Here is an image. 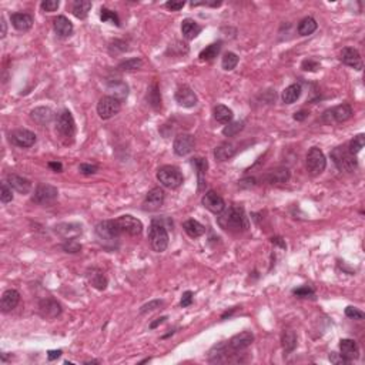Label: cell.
I'll use <instances>...</instances> for the list:
<instances>
[{
    "label": "cell",
    "mask_w": 365,
    "mask_h": 365,
    "mask_svg": "<svg viewBox=\"0 0 365 365\" xmlns=\"http://www.w3.org/2000/svg\"><path fill=\"white\" fill-rule=\"evenodd\" d=\"M217 223L221 228L230 231H246L249 228V219L243 207L231 205L220 213Z\"/></svg>",
    "instance_id": "6da1fadb"
},
{
    "label": "cell",
    "mask_w": 365,
    "mask_h": 365,
    "mask_svg": "<svg viewBox=\"0 0 365 365\" xmlns=\"http://www.w3.org/2000/svg\"><path fill=\"white\" fill-rule=\"evenodd\" d=\"M150 246L156 253H163L168 247V233L159 220H153L148 230Z\"/></svg>",
    "instance_id": "7a4b0ae2"
},
{
    "label": "cell",
    "mask_w": 365,
    "mask_h": 365,
    "mask_svg": "<svg viewBox=\"0 0 365 365\" xmlns=\"http://www.w3.org/2000/svg\"><path fill=\"white\" fill-rule=\"evenodd\" d=\"M157 180L164 187L174 190L183 184L184 177H183V173L174 166H163L157 171Z\"/></svg>",
    "instance_id": "3957f363"
},
{
    "label": "cell",
    "mask_w": 365,
    "mask_h": 365,
    "mask_svg": "<svg viewBox=\"0 0 365 365\" xmlns=\"http://www.w3.org/2000/svg\"><path fill=\"white\" fill-rule=\"evenodd\" d=\"M331 159H333L334 164L337 166V168L341 170V171H348V173H351L358 166L355 156L351 154L347 146H341L334 148L331 151Z\"/></svg>",
    "instance_id": "277c9868"
},
{
    "label": "cell",
    "mask_w": 365,
    "mask_h": 365,
    "mask_svg": "<svg viewBox=\"0 0 365 365\" xmlns=\"http://www.w3.org/2000/svg\"><path fill=\"white\" fill-rule=\"evenodd\" d=\"M96 234H97V237L102 240L103 243H106V244H114L117 240L120 238V235H121L114 220L100 221L96 225Z\"/></svg>",
    "instance_id": "5b68a950"
},
{
    "label": "cell",
    "mask_w": 365,
    "mask_h": 365,
    "mask_svg": "<svg viewBox=\"0 0 365 365\" xmlns=\"http://www.w3.org/2000/svg\"><path fill=\"white\" fill-rule=\"evenodd\" d=\"M121 110V102L113 96H104L97 103V114L103 120H109L118 114Z\"/></svg>",
    "instance_id": "8992f818"
},
{
    "label": "cell",
    "mask_w": 365,
    "mask_h": 365,
    "mask_svg": "<svg viewBox=\"0 0 365 365\" xmlns=\"http://www.w3.org/2000/svg\"><path fill=\"white\" fill-rule=\"evenodd\" d=\"M56 130L61 139L73 140L74 134H76V123L69 110H64L58 114L57 121H56Z\"/></svg>",
    "instance_id": "52a82bcc"
},
{
    "label": "cell",
    "mask_w": 365,
    "mask_h": 365,
    "mask_svg": "<svg viewBox=\"0 0 365 365\" xmlns=\"http://www.w3.org/2000/svg\"><path fill=\"white\" fill-rule=\"evenodd\" d=\"M327 167V160L325 156L318 147L309 148L307 154V170L311 175L321 174Z\"/></svg>",
    "instance_id": "ba28073f"
},
{
    "label": "cell",
    "mask_w": 365,
    "mask_h": 365,
    "mask_svg": "<svg viewBox=\"0 0 365 365\" xmlns=\"http://www.w3.org/2000/svg\"><path fill=\"white\" fill-rule=\"evenodd\" d=\"M58 197V190L50 184H39L34 190L33 201L40 205L53 204Z\"/></svg>",
    "instance_id": "9c48e42d"
},
{
    "label": "cell",
    "mask_w": 365,
    "mask_h": 365,
    "mask_svg": "<svg viewBox=\"0 0 365 365\" xmlns=\"http://www.w3.org/2000/svg\"><path fill=\"white\" fill-rule=\"evenodd\" d=\"M121 234H129V235H140L143 231V224L140 220H137L133 216H121L114 220Z\"/></svg>",
    "instance_id": "30bf717a"
},
{
    "label": "cell",
    "mask_w": 365,
    "mask_h": 365,
    "mask_svg": "<svg viewBox=\"0 0 365 365\" xmlns=\"http://www.w3.org/2000/svg\"><path fill=\"white\" fill-rule=\"evenodd\" d=\"M352 116V109L350 104H339L331 110H327L322 116V120L328 124L331 123H344Z\"/></svg>",
    "instance_id": "8fae6325"
},
{
    "label": "cell",
    "mask_w": 365,
    "mask_h": 365,
    "mask_svg": "<svg viewBox=\"0 0 365 365\" xmlns=\"http://www.w3.org/2000/svg\"><path fill=\"white\" fill-rule=\"evenodd\" d=\"M9 140L12 144L22 148H29V147L34 146L36 143V134L26 129H17L15 132L10 133Z\"/></svg>",
    "instance_id": "7c38bea8"
},
{
    "label": "cell",
    "mask_w": 365,
    "mask_h": 365,
    "mask_svg": "<svg viewBox=\"0 0 365 365\" xmlns=\"http://www.w3.org/2000/svg\"><path fill=\"white\" fill-rule=\"evenodd\" d=\"M174 153L177 156H187L190 154L194 148V136H191L189 133H181L174 139Z\"/></svg>",
    "instance_id": "4fadbf2b"
},
{
    "label": "cell",
    "mask_w": 365,
    "mask_h": 365,
    "mask_svg": "<svg viewBox=\"0 0 365 365\" xmlns=\"http://www.w3.org/2000/svg\"><path fill=\"white\" fill-rule=\"evenodd\" d=\"M164 191L161 190L160 187H154L147 193L146 198L143 201V210L144 211H156L159 210L163 203H164Z\"/></svg>",
    "instance_id": "5bb4252c"
},
{
    "label": "cell",
    "mask_w": 365,
    "mask_h": 365,
    "mask_svg": "<svg viewBox=\"0 0 365 365\" xmlns=\"http://www.w3.org/2000/svg\"><path fill=\"white\" fill-rule=\"evenodd\" d=\"M339 60H341L344 64L350 66V67L355 69V70H363V67H364V63H363L361 55L358 53V50H355V49H352V47H344V49L341 50Z\"/></svg>",
    "instance_id": "9a60e30c"
},
{
    "label": "cell",
    "mask_w": 365,
    "mask_h": 365,
    "mask_svg": "<svg viewBox=\"0 0 365 365\" xmlns=\"http://www.w3.org/2000/svg\"><path fill=\"white\" fill-rule=\"evenodd\" d=\"M174 97L175 102L178 103L181 107H186V109H191L198 103L197 94L189 86H181V87L177 88Z\"/></svg>",
    "instance_id": "2e32d148"
},
{
    "label": "cell",
    "mask_w": 365,
    "mask_h": 365,
    "mask_svg": "<svg viewBox=\"0 0 365 365\" xmlns=\"http://www.w3.org/2000/svg\"><path fill=\"white\" fill-rule=\"evenodd\" d=\"M253 341H254V336L250 331H243V333L234 336L227 342V347L230 348V351H233V352H240V351L249 348L250 345L253 344Z\"/></svg>",
    "instance_id": "e0dca14e"
},
{
    "label": "cell",
    "mask_w": 365,
    "mask_h": 365,
    "mask_svg": "<svg viewBox=\"0 0 365 365\" xmlns=\"http://www.w3.org/2000/svg\"><path fill=\"white\" fill-rule=\"evenodd\" d=\"M201 203H203V205H204L208 211H211V213H214V214H220V213L225 208L224 200L220 197L216 191H207L204 196H203Z\"/></svg>",
    "instance_id": "ac0fdd59"
},
{
    "label": "cell",
    "mask_w": 365,
    "mask_h": 365,
    "mask_svg": "<svg viewBox=\"0 0 365 365\" xmlns=\"http://www.w3.org/2000/svg\"><path fill=\"white\" fill-rule=\"evenodd\" d=\"M86 278H87L88 284H91V287H94L96 290H106L107 288V284H109V281H107V277L104 276V273H103L100 268H97V267H91V268H88L87 271H86Z\"/></svg>",
    "instance_id": "d6986e66"
},
{
    "label": "cell",
    "mask_w": 365,
    "mask_h": 365,
    "mask_svg": "<svg viewBox=\"0 0 365 365\" xmlns=\"http://www.w3.org/2000/svg\"><path fill=\"white\" fill-rule=\"evenodd\" d=\"M6 183L10 189H13L20 194H28L31 190V181L17 174H9L6 177Z\"/></svg>",
    "instance_id": "ffe728a7"
},
{
    "label": "cell",
    "mask_w": 365,
    "mask_h": 365,
    "mask_svg": "<svg viewBox=\"0 0 365 365\" xmlns=\"http://www.w3.org/2000/svg\"><path fill=\"white\" fill-rule=\"evenodd\" d=\"M20 301V294L16 290H6L1 295V300H0V309L1 312H9L12 309H15L17 307Z\"/></svg>",
    "instance_id": "44dd1931"
},
{
    "label": "cell",
    "mask_w": 365,
    "mask_h": 365,
    "mask_svg": "<svg viewBox=\"0 0 365 365\" xmlns=\"http://www.w3.org/2000/svg\"><path fill=\"white\" fill-rule=\"evenodd\" d=\"M39 308H40V314L43 315L44 318H49V320L56 318L57 315H60V312H61L60 304H58L56 300H53V298L42 300Z\"/></svg>",
    "instance_id": "7402d4cb"
},
{
    "label": "cell",
    "mask_w": 365,
    "mask_h": 365,
    "mask_svg": "<svg viewBox=\"0 0 365 365\" xmlns=\"http://www.w3.org/2000/svg\"><path fill=\"white\" fill-rule=\"evenodd\" d=\"M53 28H55V31H56V34H57L58 37L66 39V37H70L73 34V25L64 16H57L53 20Z\"/></svg>",
    "instance_id": "603a6c76"
},
{
    "label": "cell",
    "mask_w": 365,
    "mask_h": 365,
    "mask_svg": "<svg viewBox=\"0 0 365 365\" xmlns=\"http://www.w3.org/2000/svg\"><path fill=\"white\" fill-rule=\"evenodd\" d=\"M339 351H341V355L350 363L352 360L358 358V345L354 339H350V338L341 339L339 341Z\"/></svg>",
    "instance_id": "cb8c5ba5"
},
{
    "label": "cell",
    "mask_w": 365,
    "mask_h": 365,
    "mask_svg": "<svg viewBox=\"0 0 365 365\" xmlns=\"http://www.w3.org/2000/svg\"><path fill=\"white\" fill-rule=\"evenodd\" d=\"M10 22L19 31H28L33 26V17L28 13H13L10 16Z\"/></svg>",
    "instance_id": "d4e9b609"
},
{
    "label": "cell",
    "mask_w": 365,
    "mask_h": 365,
    "mask_svg": "<svg viewBox=\"0 0 365 365\" xmlns=\"http://www.w3.org/2000/svg\"><path fill=\"white\" fill-rule=\"evenodd\" d=\"M181 33H183L184 39L193 40L194 37H197L201 33V26L193 19H184L181 23Z\"/></svg>",
    "instance_id": "484cf974"
},
{
    "label": "cell",
    "mask_w": 365,
    "mask_h": 365,
    "mask_svg": "<svg viewBox=\"0 0 365 365\" xmlns=\"http://www.w3.org/2000/svg\"><path fill=\"white\" fill-rule=\"evenodd\" d=\"M30 117L39 126H46L53 120V112L49 107H36L34 110H31Z\"/></svg>",
    "instance_id": "4316f807"
},
{
    "label": "cell",
    "mask_w": 365,
    "mask_h": 365,
    "mask_svg": "<svg viewBox=\"0 0 365 365\" xmlns=\"http://www.w3.org/2000/svg\"><path fill=\"white\" fill-rule=\"evenodd\" d=\"M55 231L61 235L64 240L77 238V235L82 233V227L77 224H58L55 227Z\"/></svg>",
    "instance_id": "83f0119b"
},
{
    "label": "cell",
    "mask_w": 365,
    "mask_h": 365,
    "mask_svg": "<svg viewBox=\"0 0 365 365\" xmlns=\"http://www.w3.org/2000/svg\"><path fill=\"white\" fill-rule=\"evenodd\" d=\"M183 228H184L186 234L189 237H191V238H198V237H201L205 233V227L201 223H198L197 220H187V221H184Z\"/></svg>",
    "instance_id": "f1b7e54d"
},
{
    "label": "cell",
    "mask_w": 365,
    "mask_h": 365,
    "mask_svg": "<svg viewBox=\"0 0 365 365\" xmlns=\"http://www.w3.org/2000/svg\"><path fill=\"white\" fill-rule=\"evenodd\" d=\"M235 151H237V148H235L233 143H228V141L227 143H221L214 150V157H216V160L225 161L228 160V159H231L234 154H235Z\"/></svg>",
    "instance_id": "f546056e"
},
{
    "label": "cell",
    "mask_w": 365,
    "mask_h": 365,
    "mask_svg": "<svg viewBox=\"0 0 365 365\" xmlns=\"http://www.w3.org/2000/svg\"><path fill=\"white\" fill-rule=\"evenodd\" d=\"M268 183L271 184H278V183H287L290 180V171L288 168L284 167H278L276 170H271L268 175H267Z\"/></svg>",
    "instance_id": "4dcf8cb0"
},
{
    "label": "cell",
    "mask_w": 365,
    "mask_h": 365,
    "mask_svg": "<svg viewBox=\"0 0 365 365\" xmlns=\"http://www.w3.org/2000/svg\"><path fill=\"white\" fill-rule=\"evenodd\" d=\"M233 110L231 109H228L227 106H224V104H219V106H216L214 107V118L221 123V124H228V123H231V120H233Z\"/></svg>",
    "instance_id": "1f68e13d"
},
{
    "label": "cell",
    "mask_w": 365,
    "mask_h": 365,
    "mask_svg": "<svg viewBox=\"0 0 365 365\" xmlns=\"http://www.w3.org/2000/svg\"><path fill=\"white\" fill-rule=\"evenodd\" d=\"M191 164H193V166L196 167V170H197V175H198V191H201L205 184L204 174L205 171H207L208 163H207L205 159L197 157V159H193V160H191Z\"/></svg>",
    "instance_id": "d6a6232c"
},
{
    "label": "cell",
    "mask_w": 365,
    "mask_h": 365,
    "mask_svg": "<svg viewBox=\"0 0 365 365\" xmlns=\"http://www.w3.org/2000/svg\"><path fill=\"white\" fill-rule=\"evenodd\" d=\"M301 91H303V90H301V86H300V84H291V86L285 87V90L282 91V102L285 103V104H292V103H295L300 99Z\"/></svg>",
    "instance_id": "836d02e7"
},
{
    "label": "cell",
    "mask_w": 365,
    "mask_h": 365,
    "mask_svg": "<svg viewBox=\"0 0 365 365\" xmlns=\"http://www.w3.org/2000/svg\"><path fill=\"white\" fill-rule=\"evenodd\" d=\"M317 26L318 25H317L315 19H312V17H304L298 23V33L301 36H309V34H312L317 30Z\"/></svg>",
    "instance_id": "e575fe53"
},
{
    "label": "cell",
    "mask_w": 365,
    "mask_h": 365,
    "mask_svg": "<svg viewBox=\"0 0 365 365\" xmlns=\"http://www.w3.org/2000/svg\"><path fill=\"white\" fill-rule=\"evenodd\" d=\"M91 9V1L88 0H77L74 1L73 4V15L77 17V19H86Z\"/></svg>",
    "instance_id": "d590c367"
},
{
    "label": "cell",
    "mask_w": 365,
    "mask_h": 365,
    "mask_svg": "<svg viewBox=\"0 0 365 365\" xmlns=\"http://www.w3.org/2000/svg\"><path fill=\"white\" fill-rule=\"evenodd\" d=\"M281 341H282V348H284V351L287 354L292 352V351L295 350V347H297V336H295V333L292 330H285L282 333Z\"/></svg>",
    "instance_id": "8d00e7d4"
},
{
    "label": "cell",
    "mask_w": 365,
    "mask_h": 365,
    "mask_svg": "<svg viewBox=\"0 0 365 365\" xmlns=\"http://www.w3.org/2000/svg\"><path fill=\"white\" fill-rule=\"evenodd\" d=\"M220 50H221V43L220 42L211 43L210 46H207L205 49L201 50V53H200L198 57H200V60H203V61H210V60H213L214 57H217Z\"/></svg>",
    "instance_id": "74e56055"
},
{
    "label": "cell",
    "mask_w": 365,
    "mask_h": 365,
    "mask_svg": "<svg viewBox=\"0 0 365 365\" xmlns=\"http://www.w3.org/2000/svg\"><path fill=\"white\" fill-rule=\"evenodd\" d=\"M109 90L113 91V94H114L113 97L118 99L120 102L124 100V99H127V96H129V87H127V84H124L123 82L110 83V84H109Z\"/></svg>",
    "instance_id": "f35d334b"
},
{
    "label": "cell",
    "mask_w": 365,
    "mask_h": 365,
    "mask_svg": "<svg viewBox=\"0 0 365 365\" xmlns=\"http://www.w3.org/2000/svg\"><path fill=\"white\" fill-rule=\"evenodd\" d=\"M365 144V136L364 134H358V136H355L352 140L350 141V144L347 146L348 148V151H350L352 156H357L363 148H364Z\"/></svg>",
    "instance_id": "ab89813d"
},
{
    "label": "cell",
    "mask_w": 365,
    "mask_h": 365,
    "mask_svg": "<svg viewBox=\"0 0 365 365\" xmlns=\"http://www.w3.org/2000/svg\"><path fill=\"white\" fill-rule=\"evenodd\" d=\"M238 64V56L233 53V52H227L224 56H223V60H221V66H223V69L224 70H227V72H230V70H233L235 69V66Z\"/></svg>",
    "instance_id": "60d3db41"
},
{
    "label": "cell",
    "mask_w": 365,
    "mask_h": 365,
    "mask_svg": "<svg viewBox=\"0 0 365 365\" xmlns=\"http://www.w3.org/2000/svg\"><path fill=\"white\" fill-rule=\"evenodd\" d=\"M147 100L150 103V106L153 107V109H160L161 107V96H160V91H159V87H157V84L154 83L151 88H150V91H148V96H147Z\"/></svg>",
    "instance_id": "b9f144b4"
},
{
    "label": "cell",
    "mask_w": 365,
    "mask_h": 365,
    "mask_svg": "<svg viewBox=\"0 0 365 365\" xmlns=\"http://www.w3.org/2000/svg\"><path fill=\"white\" fill-rule=\"evenodd\" d=\"M244 129V121H234V123H228L224 129H223V134L225 137H234L238 133Z\"/></svg>",
    "instance_id": "7bdbcfd3"
},
{
    "label": "cell",
    "mask_w": 365,
    "mask_h": 365,
    "mask_svg": "<svg viewBox=\"0 0 365 365\" xmlns=\"http://www.w3.org/2000/svg\"><path fill=\"white\" fill-rule=\"evenodd\" d=\"M143 66V60L141 58L133 57L129 60H124L118 64V69L120 70H137Z\"/></svg>",
    "instance_id": "ee69618b"
},
{
    "label": "cell",
    "mask_w": 365,
    "mask_h": 365,
    "mask_svg": "<svg viewBox=\"0 0 365 365\" xmlns=\"http://www.w3.org/2000/svg\"><path fill=\"white\" fill-rule=\"evenodd\" d=\"M100 12H102V13H100V19H102L103 22H106V23H112V25H116V26H120V19H118V16H117L114 12H112V10L106 9V7H103Z\"/></svg>",
    "instance_id": "f6af8a7d"
},
{
    "label": "cell",
    "mask_w": 365,
    "mask_h": 365,
    "mask_svg": "<svg viewBox=\"0 0 365 365\" xmlns=\"http://www.w3.org/2000/svg\"><path fill=\"white\" fill-rule=\"evenodd\" d=\"M0 200L3 204H7L13 200V194H12V189H9V184L3 183L1 189H0Z\"/></svg>",
    "instance_id": "bcb514c9"
},
{
    "label": "cell",
    "mask_w": 365,
    "mask_h": 365,
    "mask_svg": "<svg viewBox=\"0 0 365 365\" xmlns=\"http://www.w3.org/2000/svg\"><path fill=\"white\" fill-rule=\"evenodd\" d=\"M63 250H64L66 253L74 254V253L82 251V244H79L76 238H70V240H66V243L63 244Z\"/></svg>",
    "instance_id": "7dc6e473"
},
{
    "label": "cell",
    "mask_w": 365,
    "mask_h": 365,
    "mask_svg": "<svg viewBox=\"0 0 365 365\" xmlns=\"http://www.w3.org/2000/svg\"><path fill=\"white\" fill-rule=\"evenodd\" d=\"M79 170H80V173H83L84 175H90V174L97 173L99 166H96V164H90V163H82V164L79 166Z\"/></svg>",
    "instance_id": "c3c4849f"
},
{
    "label": "cell",
    "mask_w": 365,
    "mask_h": 365,
    "mask_svg": "<svg viewBox=\"0 0 365 365\" xmlns=\"http://www.w3.org/2000/svg\"><path fill=\"white\" fill-rule=\"evenodd\" d=\"M345 315L348 318H352V320H363L364 318V312L360 311L358 308L355 307H347L345 308Z\"/></svg>",
    "instance_id": "681fc988"
},
{
    "label": "cell",
    "mask_w": 365,
    "mask_h": 365,
    "mask_svg": "<svg viewBox=\"0 0 365 365\" xmlns=\"http://www.w3.org/2000/svg\"><path fill=\"white\" fill-rule=\"evenodd\" d=\"M161 306H163V301L161 300H153V301L147 303V304H144L143 307L140 308V312L141 314H146V312H150V311H154V309L160 308Z\"/></svg>",
    "instance_id": "f907efd6"
},
{
    "label": "cell",
    "mask_w": 365,
    "mask_h": 365,
    "mask_svg": "<svg viewBox=\"0 0 365 365\" xmlns=\"http://www.w3.org/2000/svg\"><path fill=\"white\" fill-rule=\"evenodd\" d=\"M294 295L300 297V298H307V297H312L314 295V290L308 285H304V287H300V288H295L294 290Z\"/></svg>",
    "instance_id": "816d5d0a"
},
{
    "label": "cell",
    "mask_w": 365,
    "mask_h": 365,
    "mask_svg": "<svg viewBox=\"0 0 365 365\" xmlns=\"http://www.w3.org/2000/svg\"><path fill=\"white\" fill-rule=\"evenodd\" d=\"M60 6V1L58 0H46L42 3V9L44 12H56Z\"/></svg>",
    "instance_id": "f5cc1de1"
},
{
    "label": "cell",
    "mask_w": 365,
    "mask_h": 365,
    "mask_svg": "<svg viewBox=\"0 0 365 365\" xmlns=\"http://www.w3.org/2000/svg\"><path fill=\"white\" fill-rule=\"evenodd\" d=\"M303 70H309V72H315L317 69H320V64L317 63V61H314V60H304L303 61Z\"/></svg>",
    "instance_id": "db71d44e"
},
{
    "label": "cell",
    "mask_w": 365,
    "mask_h": 365,
    "mask_svg": "<svg viewBox=\"0 0 365 365\" xmlns=\"http://www.w3.org/2000/svg\"><path fill=\"white\" fill-rule=\"evenodd\" d=\"M328 358H330V361L334 363V364H350V361H347L341 354H337V352H331Z\"/></svg>",
    "instance_id": "11a10c76"
},
{
    "label": "cell",
    "mask_w": 365,
    "mask_h": 365,
    "mask_svg": "<svg viewBox=\"0 0 365 365\" xmlns=\"http://www.w3.org/2000/svg\"><path fill=\"white\" fill-rule=\"evenodd\" d=\"M191 303H193V292L191 291H186L183 294V297H181V303H180V306L184 308V307H189L191 306Z\"/></svg>",
    "instance_id": "9f6ffc18"
},
{
    "label": "cell",
    "mask_w": 365,
    "mask_h": 365,
    "mask_svg": "<svg viewBox=\"0 0 365 365\" xmlns=\"http://www.w3.org/2000/svg\"><path fill=\"white\" fill-rule=\"evenodd\" d=\"M184 1H167L166 3V7L167 9H170V10H174V12H177V10H181L183 7H184Z\"/></svg>",
    "instance_id": "6f0895ef"
},
{
    "label": "cell",
    "mask_w": 365,
    "mask_h": 365,
    "mask_svg": "<svg viewBox=\"0 0 365 365\" xmlns=\"http://www.w3.org/2000/svg\"><path fill=\"white\" fill-rule=\"evenodd\" d=\"M60 355H61V350H53V351H49V352H47V358H49V361L57 360Z\"/></svg>",
    "instance_id": "680465c9"
},
{
    "label": "cell",
    "mask_w": 365,
    "mask_h": 365,
    "mask_svg": "<svg viewBox=\"0 0 365 365\" xmlns=\"http://www.w3.org/2000/svg\"><path fill=\"white\" fill-rule=\"evenodd\" d=\"M307 117H308L307 112H306V110H301V112H298V113L294 114V120H297V121H304Z\"/></svg>",
    "instance_id": "91938a15"
},
{
    "label": "cell",
    "mask_w": 365,
    "mask_h": 365,
    "mask_svg": "<svg viewBox=\"0 0 365 365\" xmlns=\"http://www.w3.org/2000/svg\"><path fill=\"white\" fill-rule=\"evenodd\" d=\"M49 167H50V168H53L56 173H60V171L63 170L61 163H56V161H50V163H49Z\"/></svg>",
    "instance_id": "94428289"
},
{
    "label": "cell",
    "mask_w": 365,
    "mask_h": 365,
    "mask_svg": "<svg viewBox=\"0 0 365 365\" xmlns=\"http://www.w3.org/2000/svg\"><path fill=\"white\" fill-rule=\"evenodd\" d=\"M0 25H1V33H0V37L3 39L6 36V22H4V17L1 16L0 17Z\"/></svg>",
    "instance_id": "6125c7cd"
},
{
    "label": "cell",
    "mask_w": 365,
    "mask_h": 365,
    "mask_svg": "<svg viewBox=\"0 0 365 365\" xmlns=\"http://www.w3.org/2000/svg\"><path fill=\"white\" fill-rule=\"evenodd\" d=\"M166 320H167V317H161V318H157L156 321L151 322V325H150V328H156L157 325H160V324H163V322L166 321Z\"/></svg>",
    "instance_id": "be15d7a7"
},
{
    "label": "cell",
    "mask_w": 365,
    "mask_h": 365,
    "mask_svg": "<svg viewBox=\"0 0 365 365\" xmlns=\"http://www.w3.org/2000/svg\"><path fill=\"white\" fill-rule=\"evenodd\" d=\"M274 243H276V244H278V246H281L282 249H285V244H284V243L281 241V238H273V244H274Z\"/></svg>",
    "instance_id": "e7e4bbea"
},
{
    "label": "cell",
    "mask_w": 365,
    "mask_h": 365,
    "mask_svg": "<svg viewBox=\"0 0 365 365\" xmlns=\"http://www.w3.org/2000/svg\"><path fill=\"white\" fill-rule=\"evenodd\" d=\"M86 364H99V361H88Z\"/></svg>",
    "instance_id": "03108f58"
}]
</instances>
